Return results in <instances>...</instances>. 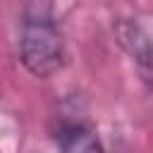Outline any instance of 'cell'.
Here are the masks:
<instances>
[{
    "instance_id": "1",
    "label": "cell",
    "mask_w": 153,
    "mask_h": 153,
    "mask_svg": "<svg viewBox=\"0 0 153 153\" xmlns=\"http://www.w3.org/2000/svg\"><path fill=\"white\" fill-rule=\"evenodd\" d=\"M19 55L24 67L31 74L48 79L55 72H60L65 65L62 33L48 17H31L24 22V29H22Z\"/></svg>"
},
{
    "instance_id": "2",
    "label": "cell",
    "mask_w": 153,
    "mask_h": 153,
    "mask_svg": "<svg viewBox=\"0 0 153 153\" xmlns=\"http://www.w3.org/2000/svg\"><path fill=\"white\" fill-rule=\"evenodd\" d=\"M55 141H57L62 153H103V146H100L98 136L79 122L60 124V129L55 134Z\"/></svg>"
},
{
    "instance_id": "3",
    "label": "cell",
    "mask_w": 153,
    "mask_h": 153,
    "mask_svg": "<svg viewBox=\"0 0 153 153\" xmlns=\"http://www.w3.org/2000/svg\"><path fill=\"white\" fill-rule=\"evenodd\" d=\"M117 36H120V43L141 62V67L148 72V57H151V48H148V38H146V31L136 24V22H131V19H127V22H120L117 24Z\"/></svg>"
}]
</instances>
